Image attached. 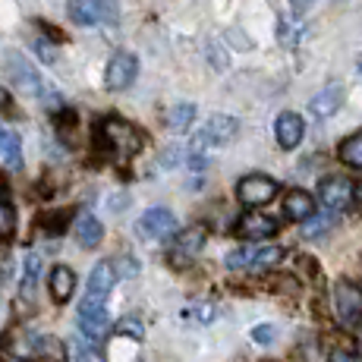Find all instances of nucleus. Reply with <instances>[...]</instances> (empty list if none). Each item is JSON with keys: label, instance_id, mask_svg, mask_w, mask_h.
<instances>
[{"label": "nucleus", "instance_id": "f257e3e1", "mask_svg": "<svg viewBox=\"0 0 362 362\" xmlns=\"http://www.w3.org/2000/svg\"><path fill=\"white\" fill-rule=\"evenodd\" d=\"M101 139L117 158H132L139 148H142V132H139L132 123L120 120V117H107L101 123Z\"/></svg>", "mask_w": 362, "mask_h": 362}, {"label": "nucleus", "instance_id": "f03ea898", "mask_svg": "<svg viewBox=\"0 0 362 362\" xmlns=\"http://www.w3.org/2000/svg\"><path fill=\"white\" fill-rule=\"evenodd\" d=\"M66 13L76 25H114L120 19L117 0H69Z\"/></svg>", "mask_w": 362, "mask_h": 362}, {"label": "nucleus", "instance_id": "7ed1b4c3", "mask_svg": "<svg viewBox=\"0 0 362 362\" xmlns=\"http://www.w3.org/2000/svg\"><path fill=\"white\" fill-rule=\"evenodd\" d=\"M240 136V120L230 114H214L205 127L199 129V136L192 139V151H205V148H214V145H227Z\"/></svg>", "mask_w": 362, "mask_h": 362}, {"label": "nucleus", "instance_id": "20e7f679", "mask_svg": "<svg viewBox=\"0 0 362 362\" xmlns=\"http://www.w3.org/2000/svg\"><path fill=\"white\" fill-rule=\"evenodd\" d=\"M281 259H284L281 246H243V249H236V252L227 255V264H230L233 271H240V268L264 271V268H274Z\"/></svg>", "mask_w": 362, "mask_h": 362}, {"label": "nucleus", "instance_id": "39448f33", "mask_svg": "<svg viewBox=\"0 0 362 362\" xmlns=\"http://www.w3.org/2000/svg\"><path fill=\"white\" fill-rule=\"evenodd\" d=\"M277 180L264 177V173H249V177L240 180V186H236V196H240L243 205L249 208H259V205H268L271 199L277 196Z\"/></svg>", "mask_w": 362, "mask_h": 362}, {"label": "nucleus", "instance_id": "423d86ee", "mask_svg": "<svg viewBox=\"0 0 362 362\" xmlns=\"http://www.w3.org/2000/svg\"><path fill=\"white\" fill-rule=\"evenodd\" d=\"M79 328L82 334H86L88 340H104L107 337V331L114 328L110 325V315H107V305L104 303H92V299H82V305H79Z\"/></svg>", "mask_w": 362, "mask_h": 362}, {"label": "nucleus", "instance_id": "0eeeda50", "mask_svg": "<svg viewBox=\"0 0 362 362\" xmlns=\"http://www.w3.org/2000/svg\"><path fill=\"white\" fill-rule=\"evenodd\" d=\"M136 73H139V60L132 57V54L120 51L110 57L107 73H104V86H107L110 92H123V88H129L132 82H136Z\"/></svg>", "mask_w": 362, "mask_h": 362}, {"label": "nucleus", "instance_id": "6e6552de", "mask_svg": "<svg viewBox=\"0 0 362 362\" xmlns=\"http://www.w3.org/2000/svg\"><path fill=\"white\" fill-rule=\"evenodd\" d=\"M136 230L142 240H167V236L177 233V218H173L167 208H148V211L139 218Z\"/></svg>", "mask_w": 362, "mask_h": 362}, {"label": "nucleus", "instance_id": "1a4fd4ad", "mask_svg": "<svg viewBox=\"0 0 362 362\" xmlns=\"http://www.w3.org/2000/svg\"><path fill=\"white\" fill-rule=\"evenodd\" d=\"M334 305L344 325H359L362 322V290L350 281H340L334 287Z\"/></svg>", "mask_w": 362, "mask_h": 362}, {"label": "nucleus", "instance_id": "9d476101", "mask_svg": "<svg viewBox=\"0 0 362 362\" xmlns=\"http://www.w3.org/2000/svg\"><path fill=\"white\" fill-rule=\"evenodd\" d=\"M318 199H322V205L328 208L331 214L346 211V208L353 205V183L350 180H344V177L322 180V186H318Z\"/></svg>", "mask_w": 362, "mask_h": 362}, {"label": "nucleus", "instance_id": "9b49d317", "mask_svg": "<svg viewBox=\"0 0 362 362\" xmlns=\"http://www.w3.org/2000/svg\"><path fill=\"white\" fill-rule=\"evenodd\" d=\"M205 236H208V230L202 224L189 227V230H183V233H177V240H173V246H170V262L177 264V268L189 264L202 252V246H205Z\"/></svg>", "mask_w": 362, "mask_h": 362}, {"label": "nucleus", "instance_id": "f8f14e48", "mask_svg": "<svg viewBox=\"0 0 362 362\" xmlns=\"http://www.w3.org/2000/svg\"><path fill=\"white\" fill-rule=\"evenodd\" d=\"M6 69H10V79L16 82L19 92H25V95H41L45 82H41V76L35 73V66L23 57V54H6Z\"/></svg>", "mask_w": 362, "mask_h": 362}, {"label": "nucleus", "instance_id": "ddd939ff", "mask_svg": "<svg viewBox=\"0 0 362 362\" xmlns=\"http://www.w3.org/2000/svg\"><path fill=\"white\" fill-rule=\"evenodd\" d=\"M277 230H281V224H277L271 214L252 211V214H246V218L240 221V236L243 240H249V243H262V240H268V236H274Z\"/></svg>", "mask_w": 362, "mask_h": 362}, {"label": "nucleus", "instance_id": "4468645a", "mask_svg": "<svg viewBox=\"0 0 362 362\" xmlns=\"http://www.w3.org/2000/svg\"><path fill=\"white\" fill-rule=\"evenodd\" d=\"M117 284V274H114V264L110 262H98L92 268V274H88V290H86V299H92V303H104L107 293L114 290Z\"/></svg>", "mask_w": 362, "mask_h": 362}, {"label": "nucleus", "instance_id": "2eb2a0df", "mask_svg": "<svg viewBox=\"0 0 362 362\" xmlns=\"http://www.w3.org/2000/svg\"><path fill=\"white\" fill-rule=\"evenodd\" d=\"M303 132H305V123L293 110H284L277 117V142H281V148H296L303 142Z\"/></svg>", "mask_w": 362, "mask_h": 362}, {"label": "nucleus", "instance_id": "dca6fc26", "mask_svg": "<svg viewBox=\"0 0 362 362\" xmlns=\"http://www.w3.org/2000/svg\"><path fill=\"white\" fill-rule=\"evenodd\" d=\"M340 104H344V86H340V82H331V86H325L322 92L309 101V110L315 117H334L340 110Z\"/></svg>", "mask_w": 362, "mask_h": 362}, {"label": "nucleus", "instance_id": "f3484780", "mask_svg": "<svg viewBox=\"0 0 362 362\" xmlns=\"http://www.w3.org/2000/svg\"><path fill=\"white\" fill-rule=\"evenodd\" d=\"M284 214H287L290 221H309L312 214H315V199L309 196L305 189H293L287 192V199H284Z\"/></svg>", "mask_w": 362, "mask_h": 362}, {"label": "nucleus", "instance_id": "a211bd4d", "mask_svg": "<svg viewBox=\"0 0 362 362\" xmlns=\"http://www.w3.org/2000/svg\"><path fill=\"white\" fill-rule=\"evenodd\" d=\"M76 240H79V246L82 249H95L98 246V243L104 240V227H101V221L95 218V214H79V218H76Z\"/></svg>", "mask_w": 362, "mask_h": 362}, {"label": "nucleus", "instance_id": "6ab92c4d", "mask_svg": "<svg viewBox=\"0 0 362 362\" xmlns=\"http://www.w3.org/2000/svg\"><path fill=\"white\" fill-rule=\"evenodd\" d=\"M47 287H51L54 303H66V299L73 296V290H76L73 268H66V264H57V268L51 271V277H47Z\"/></svg>", "mask_w": 362, "mask_h": 362}, {"label": "nucleus", "instance_id": "aec40b11", "mask_svg": "<svg viewBox=\"0 0 362 362\" xmlns=\"http://www.w3.org/2000/svg\"><path fill=\"white\" fill-rule=\"evenodd\" d=\"M0 158L10 170H23V145L13 129H0Z\"/></svg>", "mask_w": 362, "mask_h": 362}, {"label": "nucleus", "instance_id": "412c9836", "mask_svg": "<svg viewBox=\"0 0 362 362\" xmlns=\"http://www.w3.org/2000/svg\"><path fill=\"white\" fill-rule=\"evenodd\" d=\"M196 120V104H177L164 114V127L170 132H186Z\"/></svg>", "mask_w": 362, "mask_h": 362}, {"label": "nucleus", "instance_id": "4be33fe9", "mask_svg": "<svg viewBox=\"0 0 362 362\" xmlns=\"http://www.w3.org/2000/svg\"><path fill=\"white\" fill-rule=\"evenodd\" d=\"M38 271H41V259L35 252H29V255H25V268H23V284H19V299H23V303H32V299H35Z\"/></svg>", "mask_w": 362, "mask_h": 362}, {"label": "nucleus", "instance_id": "5701e85b", "mask_svg": "<svg viewBox=\"0 0 362 362\" xmlns=\"http://www.w3.org/2000/svg\"><path fill=\"white\" fill-rule=\"evenodd\" d=\"M340 161L362 170V129L353 132V136H346L344 142H340Z\"/></svg>", "mask_w": 362, "mask_h": 362}, {"label": "nucleus", "instance_id": "b1692460", "mask_svg": "<svg viewBox=\"0 0 362 362\" xmlns=\"http://www.w3.org/2000/svg\"><path fill=\"white\" fill-rule=\"evenodd\" d=\"M303 35H305V25L299 23V19H281V25H277V38H281V45L284 47H296L299 41H303Z\"/></svg>", "mask_w": 362, "mask_h": 362}, {"label": "nucleus", "instance_id": "393cba45", "mask_svg": "<svg viewBox=\"0 0 362 362\" xmlns=\"http://www.w3.org/2000/svg\"><path fill=\"white\" fill-rule=\"evenodd\" d=\"M16 230V211H13L10 199H0V243L10 240Z\"/></svg>", "mask_w": 362, "mask_h": 362}, {"label": "nucleus", "instance_id": "a878e982", "mask_svg": "<svg viewBox=\"0 0 362 362\" xmlns=\"http://www.w3.org/2000/svg\"><path fill=\"white\" fill-rule=\"evenodd\" d=\"M331 224H334V214H322V218H315V214H312L309 221H303V233L309 236V240H315V236L328 233Z\"/></svg>", "mask_w": 362, "mask_h": 362}, {"label": "nucleus", "instance_id": "bb28decb", "mask_svg": "<svg viewBox=\"0 0 362 362\" xmlns=\"http://www.w3.org/2000/svg\"><path fill=\"white\" fill-rule=\"evenodd\" d=\"M38 344V350L45 353L47 359H54V362H64V344L60 340H54V337H38L35 340Z\"/></svg>", "mask_w": 362, "mask_h": 362}, {"label": "nucleus", "instance_id": "cd10ccee", "mask_svg": "<svg viewBox=\"0 0 362 362\" xmlns=\"http://www.w3.org/2000/svg\"><path fill=\"white\" fill-rule=\"evenodd\" d=\"M186 315H196L202 325H208V322L214 318V309H211V305H205V303H199V305H192V309L186 312Z\"/></svg>", "mask_w": 362, "mask_h": 362}, {"label": "nucleus", "instance_id": "c85d7f7f", "mask_svg": "<svg viewBox=\"0 0 362 362\" xmlns=\"http://www.w3.org/2000/svg\"><path fill=\"white\" fill-rule=\"evenodd\" d=\"M64 218H66V214L64 211H60V214H51V218H45V230H51V233H64Z\"/></svg>", "mask_w": 362, "mask_h": 362}, {"label": "nucleus", "instance_id": "c756f323", "mask_svg": "<svg viewBox=\"0 0 362 362\" xmlns=\"http://www.w3.org/2000/svg\"><path fill=\"white\" fill-rule=\"evenodd\" d=\"M252 337L259 340V344H271V340H274V328H271V325H259V328L252 331Z\"/></svg>", "mask_w": 362, "mask_h": 362}, {"label": "nucleus", "instance_id": "7c9ffc66", "mask_svg": "<svg viewBox=\"0 0 362 362\" xmlns=\"http://www.w3.org/2000/svg\"><path fill=\"white\" fill-rule=\"evenodd\" d=\"M331 362H359V356H356V350H334Z\"/></svg>", "mask_w": 362, "mask_h": 362}, {"label": "nucleus", "instance_id": "2f4dec72", "mask_svg": "<svg viewBox=\"0 0 362 362\" xmlns=\"http://www.w3.org/2000/svg\"><path fill=\"white\" fill-rule=\"evenodd\" d=\"M117 331H129V334H136V337H142V328H139L132 318H127V322H120L117 325Z\"/></svg>", "mask_w": 362, "mask_h": 362}, {"label": "nucleus", "instance_id": "473e14b6", "mask_svg": "<svg viewBox=\"0 0 362 362\" xmlns=\"http://www.w3.org/2000/svg\"><path fill=\"white\" fill-rule=\"evenodd\" d=\"M353 202H356V205L362 208V180H359L356 186H353Z\"/></svg>", "mask_w": 362, "mask_h": 362}, {"label": "nucleus", "instance_id": "72a5a7b5", "mask_svg": "<svg viewBox=\"0 0 362 362\" xmlns=\"http://www.w3.org/2000/svg\"><path fill=\"white\" fill-rule=\"evenodd\" d=\"M4 107H10V95H6L4 86H0V110H4Z\"/></svg>", "mask_w": 362, "mask_h": 362}, {"label": "nucleus", "instance_id": "f704fd0d", "mask_svg": "<svg viewBox=\"0 0 362 362\" xmlns=\"http://www.w3.org/2000/svg\"><path fill=\"white\" fill-rule=\"evenodd\" d=\"M312 0H293V6H299V10H303V6H309Z\"/></svg>", "mask_w": 362, "mask_h": 362}, {"label": "nucleus", "instance_id": "c9c22d12", "mask_svg": "<svg viewBox=\"0 0 362 362\" xmlns=\"http://www.w3.org/2000/svg\"><path fill=\"white\" fill-rule=\"evenodd\" d=\"M0 281H4V271H0Z\"/></svg>", "mask_w": 362, "mask_h": 362}, {"label": "nucleus", "instance_id": "e433bc0d", "mask_svg": "<svg viewBox=\"0 0 362 362\" xmlns=\"http://www.w3.org/2000/svg\"><path fill=\"white\" fill-rule=\"evenodd\" d=\"M359 69H362V57H359Z\"/></svg>", "mask_w": 362, "mask_h": 362}, {"label": "nucleus", "instance_id": "4c0bfd02", "mask_svg": "<svg viewBox=\"0 0 362 362\" xmlns=\"http://www.w3.org/2000/svg\"><path fill=\"white\" fill-rule=\"evenodd\" d=\"M359 325H362V322H359Z\"/></svg>", "mask_w": 362, "mask_h": 362}]
</instances>
